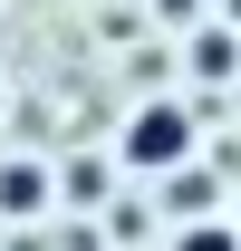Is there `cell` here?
I'll return each instance as SVG.
<instances>
[{"label": "cell", "mask_w": 241, "mask_h": 251, "mask_svg": "<svg viewBox=\"0 0 241 251\" xmlns=\"http://www.w3.org/2000/svg\"><path fill=\"white\" fill-rule=\"evenodd\" d=\"M116 155L135 164V174H183V164H203V116H193V97H145V106L116 126Z\"/></svg>", "instance_id": "obj_1"}, {"label": "cell", "mask_w": 241, "mask_h": 251, "mask_svg": "<svg viewBox=\"0 0 241 251\" xmlns=\"http://www.w3.org/2000/svg\"><path fill=\"white\" fill-rule=\"evenodd\" d=\"M48 203H58V184H48L39 155H10V164H0V222H39Z\"/></svg>", "instance_id": "obj_2"}, {"label": "cell", "mask_w": 241, "mask_h": 251, "mask_svg": "<svg viewBox=\"0 0 241 251\" xmlns=\"http://www.w3.org/2000/svg\"><path fill=\"white\" fill-rule=\"evenodd\" d=\"M183 68L203 77V87H222V77H241V29H193V49H183Z\"/></svg>", "instance_id": "obj_3"}, {"label": "cell", "mask_w": 241, "mask_h": 251, "mask_svg": "<svg viewBox=\"0 0 241 251\" xmlns=\"http://www.w3.org/2000/svg\"><path fill=\"white\" fill-rule=\"evenodd\" d=\"M174 184V222H212V174L203 164H183V174H164Z\"/></svg>", "instance_id": "obj_4"}, {"label": "cell", "mask_w": 241, "mask_h": 251, "mask_svg": "<svg viewBox=\"0 0 241 251\" xmlns=\"http://www.w3.org/2000/svg\"><path fill=\"white\" fill-rule=\"evenodd\" d=\"M164 251H241V232H232V222H174Z\"/></svg>", "instance_id": "obj_5"}, {"label": "cell", "mask_w": 241, "mask_h": 251, "mask_svg": "<svg viewBox=\"0 0 241 251\" xmlns=\"http://www.w3.org/2000/svg\"><path fill=\"white\" fill-rule=\"evenodd\" d=\"M48 184H58V193H68V203H77V213H87L96 193H106V174H96V164H68V174H48Z\"/></svg>", "instance_id": "obj_6"}, {"label": "cell", "mask_w": 241, "mask_h": 251, "mask_svg": "<svg viewBox=\"0 0 241 251\" xmlns=\"http://www.w3.org/2000/svg\"><path fill=\"white\" fill-rule=\"evenodd\" d=\"M145 10H154V20H174V29H203V10H212V0H145Z\"/></svg>", "instance_id": "obj_7"}, {"label": "cell", "mask_w": 241, "mask_h": 251, "mask_svg": "<svg viewBox=\"0 0 241 251\" xmlns=\"http://www.w3.org/2000/svg\"><path fill=\"white\" fill-rule=\"evenodd\" d=\"M232 20H241V0H232Z\"/></svg>", "instance_id": "obj_8"}]
</instances>
